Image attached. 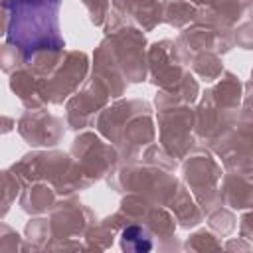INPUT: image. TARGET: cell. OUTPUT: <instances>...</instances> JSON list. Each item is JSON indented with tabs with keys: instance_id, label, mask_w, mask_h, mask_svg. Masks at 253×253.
<instances>
[{
	"instance_id": "cell-1",
	"label": "cell",
	"mask_w": 253,
	"mask_h": 253,
	"mask_svg": "<svg viewBox=\"0 0 253 253\" xmlns=\"http://www.w3.org/2000/svg\"><path fill=\"white\" fill-rule=\"evenodd\" d=\"M61 0H6L8 43L16 45L26 61L38 51H59L63 38L59 34Z\"/></svg>"
},
{
	"instance_id": "cell-2",
	"label": "cell",
	"mask_w": 253,
	"mask_h": 253,
	"mask_svg": "<svg viewBox=\"0 0 253 253\" xmlns=\"http://www.w3.org/2000/svg\"><path fill=\"white\" fill-rule=\"evenodd\" d=\"M121 245L125 251H134V253H140V251H150L152 249V241L148 237V233L138 227V225H128L123 235H121Z\"/></svg>"
}]
</instances>
